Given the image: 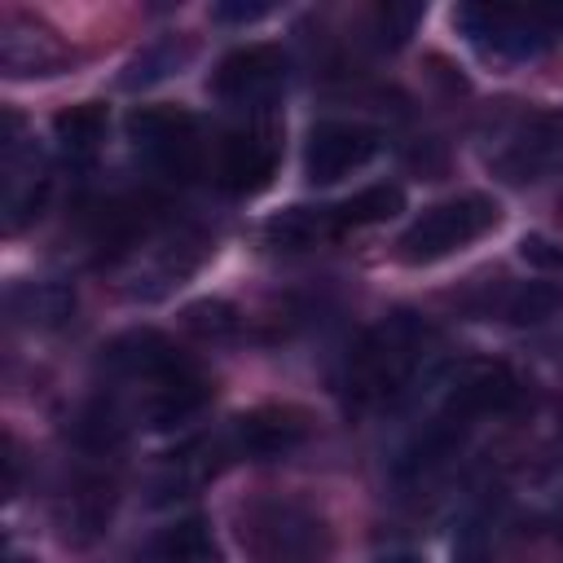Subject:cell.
<instances>
[{"instance_id": "cell-1", "label": "cell", "mask_w": 563, "mask_h": 563, "mask_svg": "<svg viewBox=\"0 0 563 563\" xmlns=\"http://www.w3.org/2000/svg\"><path fill=\"white\" fill-rule=\"evenodd\" d=\"M431 343V325L413 312H391L387 321H378L352 352L347 361V391L361 400H383L391 391H400Z\"/></svg>"}, {"instance_id": "cell-2", "label": "cell", "mask_w": 563, "mask_h": 563, "mask_svg": "<svg viewBox=\"0 0 563 563\" xmlns=\"http://www.w3.org/2000/svg\"><path fill=\"white\" fill-rule=\"evenodd\" d=\"M501 207L488 194H457L444 198L435 207H427L400 238H396V260L400 264H435L462 246H471L475 238H484L488 229H497Z\"/></svg>"}, {"instance_id": "cell-3", "label": "cell", "mask_w": 563, "mask_h": 563, "mask_svg": "<svg viewBox=\"0 0 563 563\" xmlns=\"http://www.w3.org/2000/svg\"><path fill=\"white\" fill-rule=\"evenodd\" d=\"M242 541L251 545L255 563H321L330 545L325 523L295 501L251 506L242 519Z\"/></svg>"}, {"instance_id": "cell-4", "label": "cell", "mask_w": 563, "mask_h": 563, "mask_svg": "<svg viewBox=\"0 0 563 563\" xmlns=\"http://www.w3.org/2000/svg\"><path fill=\"white\" fill-rule=\"evenodd\" d=\"M132 145L172 180H189L198 172V119L185 106H136L128 114Z\"/></svg>"}, {"instance_id": "cell-5", "label": "cell", "mask_w": 563, "mask_h": 563, "mask_svg": "<svg viewBox=\"0 0 563 563\" xmlns=\"http://www.w3.org/2000/svg\"><path fill=\"white\" fill-rule=\"evenodd\" d=\"M453 26L484 53L506 57V62H528L541 57L550 44V31L537 22V13L523 9H501V4H462L453 9Z\"/></svg>"}, {"instance_id": "cell-6", "label": "cell", "mask_w": 563, "mask_h": 563, "mask_svg": "<svg viewBox=\"0 0 563 563\" xmlns=\"http://www.w3.org/2000/svg\"><path fill=\"white\" fill-rule=\"evenodd\" d=\"M383 136L365 123H347V119H321L312 123L308 141H303V176L312 185H334L343 176H352L356 167H365L378 154Z\"/></svg>"}, {"instance_id": "cell-7", "label": "cell", "mask_w": 563, "mask_h": 563, "mask_svg": "<svg viewBox=\"0 0 563 563\" xmlns=\"http://www.w3.org/2000/svg\"><path fill=\"white\" fill-rule=\"evenodd\" d=\"M282 84H286V53L277 44L233 48L211 75L216 97L229 106H268Z\"/></svg>"}, {"instance_id": "cell-8", "label": "cell", "mask_w": 563, "mask_h": 563, "mask_svg": "<svg viewBox=\"0 0 563 563\" xmlns=\"http://www.w3.org/2000/svg\"><path fill=\"white\" fill-rule=\"evenodd\" d=\"M515 396H519V383H515V374L506 369V365H466L457 378H453V387H449V396H444V409H440V418H449V422H457V427H466L471 431V422L479 418V413H493V409H510L515 405Z\"/></svg>"}, {"instance_id": "cell-9", "label": "cell", "mask_w": 563, "mask_h": 563, "mask_svg": "<svg viewBox=\"0 0 563 563\" xmlns=\"http://www.w3.org/2000/svg\"><path fill=\"white\" fill-rule=\"evenodd\" d=\"M101 352H106V365L110 369L132 374V378H150V383H172V378L194 374V365L158 330H128V334L110 339Z\"/></svg>"}, {"instance_id": "cell-10", "label": "cell", "mask_w": 563, "mask_h": 563, "mask_svg": "<svg viewBox=\"0 0 563 563\" xmlns=\"http://www.w3.org/2000/svg\"><path fill=\"white\" fill-rule=\"evenodd\" d=\"M277 172V136L268 123L233 132L220 150V185L229 194H260Z\"/></svg>"}, {"instance_id": "cell-11", "label": "cell", "mask_w": 563, "mask_h": 563, "mask_svg": "<svg viewBox=\"0 0 563 563\" xmlns=\"http://www.w3.org/2000/svg\"><path fill=\"white\" fill-rule=\"evenodd\" d=\"M233 435L246 457H277V453H290L295 444H303L308 427L295 409H251L233 422Z\"/></svg>"}, {"instance_id": "cell-12", "label": "cell", "mask_w": 563, "mask_h": 563, "mask_svg": "<svg viewBox=\"0 0 563 563\" xmlns=\"http://www.w3.org/2000/svg\"><path fill=\"white\" fill-rule=\"evenodd\" d=\"M0 62L18 79L22 75H53L62 66V48L44 26L13 18V22H4V35H0Z\"/></svg>"}, {"instance_id": "cell-13", "label": "cell", "mask_w": 563, "mask_h": 563, "mask_svg": "<svg viewBox=\"0 0 563 563\" xmlns=\"http://www.w3.org/2000/svg\"><path fill=\"white\" fill-rule=\"evenodd\" d=\"M70 308H75V295L62 282H22L9 290V312L26 325H40V330L62 325L70 317Z\"/></svg>"}, {"instance_id": "cell-14", "label": "cell", "mask_w": 563, "mask_h": 563, "mask_svg": "<svg viewBox=\"0 0 563 563\" xmlns=\"http://www.w3.org/2000/svg\"><path fill=\"white\" fill-rule=\"evenodd\" d=\"M145 554L154 563H211L216 559V537L202 519H176V523H167L150 537Z\"/></svg>"}, {"instance_id": "cell-15", "label": "cell", "mask_w": 563, "mask_h": 563, "mask_svg": "<svg viewBox=\"0 0 563 563\" xmlns=\"http://www.w3.org/2000/svg\"><path fill=\"white\" fill-rule=\"evenodd\" d=\"M207 405V383L198 374H185V378H172V383H158L150 405H145V418L154 431H172L180 422H189L198 409Z\"/></svg>"}, {"instance_id": "cell-16", "label": "cell", "mask_w": 563, "mask_h": 563, "mask_svg": "<svg viewBox=\"0 0 563 563\" xmlns=\"http://www.w3.org/2000/svg\"><path fill=\"white\" fill-rule=\"evenodd\" d=\"M400 211H405V189L400 185H369V189L352 194L347 202L330 207V224H334V233L369 229V224H383V220H391Z\"/></svg>"}, {"instance_id": "cell-17", "label": "cell", "mask_w": 563, "mask_h": 563, "mask_svg": "<svg viewBox=\"0 0 563 563\" xmlns=\"http://www.w3.org/2000/svg\"><path fill=\"white\" fill-rule=\"evenodd\" d=\"M189 44H180V40H158V44H150V48H141L128 66H123V75H119V84L128 88V92H136V88H154V84H163V79H172V75H180V66L189 62Z\"/></svg>"}, {"instance_id": "cell-18", "label": "cell", "mask_w": 563, "mask_h": 563, "mask_svg": "<svg viewBox=\"0 0 563 563\" xmlns=\"http://www.w3.org/2000/svg\"><path fill=\"white\" fill-rule=\"evenodd\" d=\"M53 136L70 158H88L106 136V106L101 101H79L70 110L53 114Z\"/></svg>"}, {"instance_id": "cell-19", "label": "cell", "mask_w": 563, "mask_h": 563, "mask_svg": "<svg viewBox=\"0 0 563 563\" xmlns=\"http://www.w3.org/2000/svg\"><path fill=\"white\" fill-rule=\"evenodd\" d=\"M325 229H334L330 224V211H312V207H290V211H282V216H273L268 220V242L273 246H286V251H299V246H312Z\"/></svg>"}, {"instance_id": "cell-20", "label": "cell", "mask_w": 563, "mask_h": 563, "mask_svg": "<svg viewBox=\"0 0 563 563\" xmlns=\"http://www.w3.org/2000/svg\"><path fill=\"white\" fill-rule=\"evenodd\" d=\"M559 308H563V286H554V282H523L506 299V321H515V325H541Z\"/></svg>"}, {"instance_id": "cell-21", "label": "cell", "mask_w": 563, "mask_h": 563, "mask_svg": "<svg viewBox=\"0 0 563 563\" xmlns=\"http://www.w3.org/2000/svg\"><path fill=\"white\" fill-rule=\"evenodd\" d=\"M185 325L202 339H229L238 330V308L224 299H198L185 308Z\"/></svg>"}, {"instance_id": "cell-22", "label": "cell", "mask_w": 563, "mask_h": 563, "mask_svg": "<svg viewBox=\"0 0 563 563\" xmlns=\"http://www.w3.org/2000/svg\"><path fill=\"white\" fill-rule=\"evenodd\" d=\"M418 18H422L418 4H383V9L374 13V22H378V44L400 48V44L409 40V31H413Z\"/></svg>"}, {"instance_id": "cell-23", "label": "cell", "mask_w": 563, "mask_h": 563, "mask_svg": "<svg viewBox=\"0 0 563 563\" xmlns=\"http://www.w3.org/2000/svg\"><path fill=\"white\" fill-rule=\"evenodd\" d=\"M519 260L532 264V268H541V273H559V277H563V242H554V238H545V233L519 238Z\"/></svg>"}, {"instance_id": "cell-24", "label": "cell", "mask_w": 563, "mask_h": 563, "mask_svg": "<svg viewBox=\"0 0 563 563\" xmlns=\"http://www.w3.org/2000/svg\"><path fill=\"white\" fill-rule=\"evenodd\" d=\"M268 13H273V4H242V0H224V4H216V9H211V18H216V22H233V26L260 22V18H268Z\"/></svg>"}, {"instance_id": "cell-25", "label": "cell", "mask_w": 563, "mask_h": 563, "mask_svg": "<svg viewBox=\"0 0 563 563\" xmlns=\"http://www.w3.org/2000/svg\"><path fill=\"white\" fill-rule=\"evenodd\" d=\"M453 563H479V554H457Z\"/></svg>"}, {"instance_id": "cell-26", "label": "cell", "mask_w": 563, "mask_h": 563, "mask_svg": "<svg viewBox=\"0 0 563 563\" xmlns=\"http://www.w3.org/2000/svg\"><path fill=\"white\" fill-rule=\"evenodd\" d=\"M383 563H413V559H383Z\"/></svg>"}, {"instance_id": "cell-27", "label": "cell", "mask_w": 563, "mask_h": 563, "mask_svg": "<svg viewBox=\"0 0 563 563\" xmlns=\"http://www.w3.org/2000/svg\"><path fill=\"white\" fill-rule=\"evenodd\" d=\"M9 563H26V559H18V554H9Z\"/></svg>"}]
</instances>
